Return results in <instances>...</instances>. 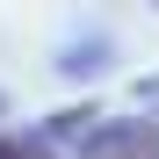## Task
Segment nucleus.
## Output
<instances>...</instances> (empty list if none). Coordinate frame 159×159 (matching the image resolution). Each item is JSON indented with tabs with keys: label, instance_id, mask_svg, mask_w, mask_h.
Returning a JSON list of instances; mask_svg holds the SVG:
<instances>
[{
	"label": "nucleus",
	"instance_id": "nucleus-1",
	"mask_svg": "<svg viewBox=\"0 0 159 159\" xmlns=\"http://www.w3.org/2000/svg\"><path fill=\"white\" fill-rule=\"evenodd\" d=\"M80 152L87 159H159V123H94Z\"/></svg>",
	"mask_w": 159,
	"mask_h": 159
},
{
	"label": "nucleus",
	"instance_id": "nucleus-2",
	"mask_svg": "<svg viewBox=\"0 0 159 159\" xmlns=\"http://www.w3.org/2000/svg\"><path fill=\"white\" fill-rule=\"evenodd\" d=\"M0 159H51V152L29 145V138H0Z\"/></svg>",
	"mask_w": 159,
	"mask_h": 159
}]
</instances>
